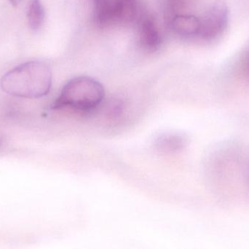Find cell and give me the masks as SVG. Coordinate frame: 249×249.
<instances>
[{
	"instance_id": "5b68a950",
	"label": "cell",
	"mask_w": 249,
	"mask_h": 249,
	"mask_svg": "<svg viewBox=\"0 0 249 249\" xmlns=\"http://www.w3.org/2000/svg\"><path fill=\"white\" fill-rule=\"evenodd\" d=\"M138 24L139 42L142 48L149 52L158 51L162 43V38L154 18L143 13Z\"/></svg>"
},
{
	"instance_id": "30bf717a",
	"label": "cell",
	"mask_w": 249,
	"mask_h": 249,
	"mask_svg": "<svg viewBox=\"0 0 249 249\" xmlns=\"http://www.w3.org/2000/svg\"><path fill=\"white\" fill-rule=\"evenodd\" d=\"M22 1H23V0H9L10 4H11L12 5L14 6V7H18Z\"/></svg>"
},
{
	"instance_id": "7a4b0ae2",
	"label": "cell",
	"mask_w": 249,
	"mask_h": 249,
	"mask_svg": "<svg viewBox=\"0 0 249 249\" xmlns=\"http://www.w3.org/2000/svg\"><path fill=\"white\" fill-rule=\"evenodd\" d=\"M105 96V88L100 82L88 76H79L67 82L51 108L93 111L103 102Z\"/></svg>"
},
{
	"instance_id": "8992f818",
	"label": "cell",
	"mask_w": 249,
	"mask_h": 249,
	"mask_svg": "<svg viewBox=\"0 0 249 249\" xmlns=\"http://www.w3.org/2000/svg\"><path fill=\"white\" fill-rule=\"evenodd\" d=\"M171 29L183 38L198 37L200 20L193 15H175L171 19Z\"/></svg>"
},
{
	"instance_id": "9c48e42d",
	"label": "cell",
	"mask_w": 249,
	"mask_h": 249,
	"mask_svg": "<svg viewBox=\"0 0 249 249\" xmlns=\"http://www.w3.org/2000/svg\"><path fill=\"white\" fill-rule=\"evenodd\" d=\"M239 68L242 74L249 78V44L240 58Z\"/></svg>"
},
{
	"instance_id": "6da1fadb",
	"label": "cell",
	"mask_w": 249,
	"mask_h": 249,
	"mask_svg": "<svg viewBox=\"0 0 249 249\" xmlns=\"http://www.w3.org/2000/svg\"><path fill=\"white\" fill-rule=\"evenodd\" d=\"M0 86L4 92L12 96L37 99L45 96L51 91L52 71L45 61H28L4 74Z\"/></svg>"
},
{
	"instance_id": "277c9868",
	"label": "cell",
	"mask_w": 249,
	"mask_h": 249,
	"mask_svg": "<svg viewBox=\"0 0 249 249\" xmlns=\"http://www.w3.org/2000/svg\"><path fill=\"white\" fill-rule=\"evenodd\" d=\"M95 24L106 28L125 24L131 10L130 0H92Z\"/></svg>"
},
{
	"instance_id": "52a82bcc",
	"label": "cell",
	"mask_w": 249,
	"mask_h": 249,
	"mask_svg": "<svg viewBox=\"0 0 249 249\" xmlns=\"http://www.w3.org/2000/svg\"><path fill=\"white\" fill-rule=\"evenodd\" d=\"M187 145V138L182 134L176 133H166L160 134L155 140L158 150L166 153L178 152Z\"/></svg>"
},
{
	"instance_id": "3957f363",
	"label": "cell",
	"mask_w": 249,
	"mask_h": 249,
	"mask_svg": "<svg viewBox=\"0 0 249 249\" xmlns=\"http://www.w3.org/2000/svg\"><path fill=\"white\" fill-rule=\"evenodd\" d=\"M198 37L203 40L214 41L224 35L230 22V10L222 0H216L200 19Z\"/></svg>"
},
{
	"instance_id": "ba28073f",
	"label": "cell",
	"mask_w": 249,
	"mask_h": 249,
	"mask_svg": "<svg viewBox=\"0 0 249 249\" xmlns=\"http://www.w3.org/2000/svg\"><path fill=\"white\" fill-rule=\"evenodd\" d=\"M45 8L40 0H31L28 5L27 18L29 27L34 31L40 29L45 20Z\"/></svg>"
}]
</instances>
